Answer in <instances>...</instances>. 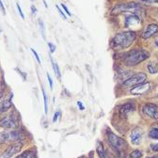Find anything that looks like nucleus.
<instances>
[{
    "mask_svg": "<svg viewBox=\"0 0 158 158\" xmlns=\"http://www.w3.org/2000/svg\"><path fill=\"white\" fill-rule=\"evenodd\" d=\"M135 38H136L135 32L132 31V30L118 33L112 39L111 46L115 50L126 49V48L130 47L133 44Z\"/></svg>",
    "mask_w": 158,
    "mask_h": 158,
    "instance_id": "nucleus-1",
    "label": "nucleus"
},
{
    "mask_svg": "<svg viewBox=\"0 0 158 158\" xmlns=\"http://www.w3.org/2000/svg\"><path fill=\"white\" fill-rule=\"evenodd\" d=\"M150 53L145 49H134L125 55L123 61L126 66H135L146 60L147 58L150 57Z\"/></svg>",
    "mask_w": 158,
    "mask_h": 158,
    "instance_id": "nucleus-2",
    "label": "nucleus"
},
{
    "mask_svg": "<svg viewBox=\"0 0 158 158\" xmlns=\"http://www.w3.org/2000/svg\"><path fill=\"white\" fill-rule=\"evenodd\" d=\"M26 138L23 132L18 130L3 131L0 132V145L6 144L7 142H21Z\"/></svg>",
    "mask_w": 158,
    "mask_h": 158,
    "instance_id": "nucleus-3",
    "label": "nucleus"
},
{
    "mask_svg": "<svg viewBox=\"0 0 158 158\" xmlns=\"http://www.w3.org/2000/svg\"><path fill=\"white\" fill-rule=\"evenodd\" d=\"M141 9V6L135 3V2H129V3H121L114 7V9L111 11V14L118 15L121 13H131V14H136Z\"/></svg>",
    "mask_w": 158,
    "mask_h": 158,
    "instance_id": "nucleus-4",
    "label": "nucleus"
},
{
    "mask_svg": "<svg viewBox=\"0 0 158 158\" xmlns=\"http://www.w3.org/2000/svg\"><path fill=\"white\" fill-rule=\"evenodd\" d=\"M147 74L145 73H137L127 78L126 80L123 83V87L125 89L128 88H134L139 84H142L146 81Z\"/></svg>",
    "mask_w": 158,
    "mask_h": 158,
    "instance_id": "nucleus-5",
    "label": "nucleus"
},
{
    "mask_svg": "<svg viewBox=\"0 0 158 158\" xmlns=\"http://www.w3.org/2000/svg\"><path fill=\"white\" fill-rule=\"evenodd\" d=\"M107 140H108V143L110 144V146L118 152L123 151L127 146L126 141L123 139V138L115 135L114 133H112L110 131L107 133Z\"/></svg>",
    "mask_w": 158,
    "mask_h": 158,
    "instance_id": "nucleus-6",
    "label": "nucleus"
},
{
    "mask_svg": "<svg viewBox=\"0 0 158 158\" xmlns=\"http://www.w3.org/2000/svg\"><path fill=\"white\" fill-rule=\"evenodd\" d=\"M19 125L20 124H19L18 118L13 115L4 117L0 120V127L4 128V129L14 130V129H17L19 127Z\"/></svg>",
    "mask_w": 158,
    "mask_h": 158,
    "instance_id": "nucleus-7",
    "label": "nucleus"
},
{
    "mask_svg": "<svg viewBox=\"0 0 158 158\" xmlns=\"http://www.w3.org/2000/svg\"><path fill=\"white\" fill-rule=\"evenodd\" d=\"M23 148L22 142H13L8 146V148L1 153L0 158H11L13 155L18 153Z\"/></svg>",
    "mask_w": 158,
    "mask_h": 158,
    "instance_id": "nucleus-8",
    "label": "nucleus"
},
{
    "mask_svg": "<svg viewBox=\"0 0 158 158\" xmlns=\"http://www.w3.org/2000/svg\"><path fill=\"white\" fill-rule=\"evenodd\" d=\"M142 112L144 115L152 120H158V106L151 103L144 104L142 106Z\"/></svg>",
    "mask_w": 158,
    "mask_h": 158,
    "instance_id": "nucleus-9",
    "label": "nucleus"
},
{
    "mask_svg": "<svg viewBox=\"0 0 158 158\" xmlns=\"http://www.w3.org/2000/svg\"><path fill=\"white\" fill-rule=\"evenodd\" d=\"M143 130L139 127H135L130 134V140L133 145H139L143 139Z\"/></svg>",
    "mask_w": 158,
    "mask_h": 158,
    "instance_id": "nucleus-10",
    "label": "nucleus"
},
{
    "mask_svg": "<svg viewBox=\"0 0 158 158\" xmlns=\"http://www.w3.org/2000/svg\"><path fill=\"white\" fill-rule=\"evenodd\" d=\"M151 88L152 87H151L150 83L144 82L142 84H139V85L132 88L130 89V94H132V95H144L151 89Z\"/></svg>",
    "mask_w": 158,
    "mask_h": 158,
    "instance_id": "nucleus-11",
    "label": "nucleus"
},
{
    "mask_svg": "<svg viewBox=\"0 0 158 158\" xmlns=\"http://www.w3.org/2000/svg\"><path fill=\"white\" fill-rule=\"evenodd\" d=\"M157 33H158V25H156V24H151V25H149L144 29V31L142 32L141 36H142L143 39L148 40V39L153 37Z\"/></svg>",
    "mask_w": 158,
    "mask_h": 158,
    "instance_id": "nucleus-12",
    "label": "nucleus"
},
{
    "mask_svg": "<svg viewBox=\"0 0 158 158\" xmlns=\"http://www.w3.org/2000/svg\"><path fill=\"white\" fill-rule=\"evenodd\" d=\"M12 98H13L12 93H10V95L5 98V100L2 102L1 106H0V112H6L12 106Z\"/></svg>",
    "mask_w": 158,
    "mask_h": 158,
    "instance_id": "nucleus-13",
    "label": "nucleus"
},
{
    "mask_svg": "<svg viewBox=\"0 0 158 158\" xmlns=\"http://www.w3.org/2000/svg\"><path fill=\"white\" fill-rule=\"evenodd\" d=\"M139 23H140L139 17H138L136 14H130L125 19V27H129L132 26H136Z\"/></svg>",
    "mask_w": 158,
    "mask_h": 158,
    "instance_id": "nucleus-14",
    "label": "nucleus"
},
{
    "mask_svg": "<svg viewBox=\"0 0 158 158\" xmlns=\"http://www.w3.org/2000/svg\"><path fill=\"white\" fill-rule=\"evenodd\" d=\"M135 109V106L134 103H127V104H124V105L121 107V109H120V114H121V116H123V117L124 116V117H125L127 114L133 112Z\"/></svg>",
    "mask_w": 158,
    "mask_h": 158,
    "instance_id": "nucleus-15",
    "label": "nucleus"
},
{
    "mask_svg": "<svg viewBox=\"0 0 158 158\" xmlns=\"http://www.w3.org/2000/svg\"><path fill=\"white\" fill-rule=\"evenodd\" d=\"M15 158H37V152L34 149H29L20 153Z\"/></svg>",
    "mask_w": 158,
    "mask_h": 158,
    "instance_id": "nucleus-16",
    "label": "nucleus"
},
{
    "mask_svg": "<svg viewBox=\"0 0 158 158\" xmlns=\"http://www.w3.org/2000/svg\"><path fill=\"white\" fill-rule=\"evenodd\" d=\"M96 152H97V153L99 155V158H106V152H105V149H104V145H103L102 142H98L97 143Z\"/></svg>",
    "mask_w": 158,
    "mask_h": 158,
    "instance_id": "nucleus-17",
    "label": "nucleus"
},
{
    "mask_svg": "<svg viewBox=\"0 0 158 158\" xmlns=\"http://www.w3.org/2000/svg\"><path fill=\"white\" fill-rule=\"evenodd\" d=\"M149 136L152 138V139L158 140V127L151 129V131L149 132Z\"/></svg>",
    "mask_w": 158,
    "mask_h": 158,
    "instance_id": "nucleus-18",
    "label": "nucleus"
},
{
    "mask_svg": "<svg viewBox=\"0 0 158 158\" xmlns=\"http://www.w3.org/2000/svg\"><path fill=\"white\" fill-rule=\"evenodd\" d=\"M147 69L150 73H156L158 71V65H154L153 63H149L147 65Z\"/></svg>",
    "mask_w": 158,
    "mask_h": 158,
    "instance_id": "nucleus-19",
    "label": "nucleus"
},
{
    "mask_svg": "<svg viewBox=\"0 0 158 158\" xmlns=\"http://www.w3.org/2000/svg\"><path fill=\"white\" fill-rule=\"evenodd\" d=\"M38 24H39V27H40V30H41V33L43 35V38L45 39V28H44V21L41 19L38 20Z\"/></svg>",
    "mask_w": 158,
    "mask_h": 158,
    "instance_id": "nucleus-20",
    "label": "nucleus"
},
{
    "mask_svg": "<svg viewBox=\"0 0 158 158\" xmlns=\"http://www.w3.org/2000/svg\"><path fill=\"white\" fill-rule=\"evenodd\" d=\"M52 61V66H53V69H54V72L56 73V75H57L58 78H61V73H60V70H59V67L56 63H55L53 60Z\"/></svg>",
    "mask_w": 158,
    "mask_h": 158,
    "instance_id": "nucleus-21",
    "label": "nucleus"
},
{
    "mask_svg": "<svg viewBox=\"0 0 158 158\" xmlns=\"http://www.w3.org/2000/svg\"><path fill=\"white\" fill-rule=\"evenodd\" d=\"M131 158H141L142 157V152L139 150H135L130 153Z\"/></svg>",
    "mask_w": 158,
    "mask_h": 158,
    "instance_id": "nucleus-22",
    "label": "nucleus"
},
{
    "mask_svg": "<svg viewBox=\"0 0 158 158\" xmlns=\"http://www.w3.org/2000/svg\"><path fill=\"white\" fill-rule=\"evenodd\" d=\"M43 95H44V111H45V114H47L48 112V106H47V96H46V93H45V90L43 88Z\"/></svg>",
    "mask_w": 158,
    "mask_h": 158,
    "instance_id": "nucleus-23",
    "label": "nucleus"
},
{
    "mask_svg": "<svg viewBox=\"0 0 158 158\" xmlns=\"http://www.w3.org/2000/svg\"><path fill=\"white\" fill-rule=\"evenodd\" d=\"M60 7L62 8V10H63L65 11V13H66V14H67L68 16H72V13H71V12L69 11V9L67 8V6H66L65 4L61 3V4H60Z\"/></svg>",
    "mask_w": 158,
    "mask_h": 158,
    "instance_id": "nucleus-24",
    "label": "nucleus"
},
{
    "mask_svg": "<svg viewBox=\"0 0 158 158\" xmlns=\"http://www.w3.org/2000/svg\"><path fill=\"white\" fill-rule=\"evenodd\" d=\"M56 10H58V12H59V14H60L61 15V17L64 19V20H67V16H66V14L64 13V11L60 9V8H59V6H56Z\"/></svg>",
    "mask_w": 158,
    "mask_h": 158,
    "instance_id": "nucleus-25",
    "label": "nucleus"
},
{
    "mask_svg": "<svg viewBox=\"0 0 158 158\" xmlns=\"http://www.w3.org/2000/svg\"><path fill=\"white\" fill-rule=\"evenodd\" d=\"M15 71H16L19 74H21V76H22V78H23V80H24V81L27 80V73H22V71L20 70V69H18V68H15Z\"/></svg>",
    "mask_w": 158,
    "mask_h": 158,
    "instance_id": "nucleus-26",
    "label": "nucleus"
},
{
    "mask_svg": "<svg viewBox=\"0 0 158 158\" xmlns=\"http://www.w3.org/2000/svg\"><path fill=\"white\" fill-rule=\"evenodd\" d=\"M151 147V150L154 152H158V143H152L150 145Z\"/></svg>",
    "mask_w": 158,
    "mask_h": 158,
    "instance_id": "nucleus-27",
    "label": "nucleus"
},
{
    "mask_svg": "<svg viewBox=\"0 0 158 158\" xmlns=\"http://www.w3.org/2000/svg\"><path fill=\"white\" fill-rule=\"evenodd\" d=\"M30 51L32 52V54L34 55V56H35V58L37 59V61H38V63H41V59H40V56H39V55H38V53L33 49V48H30Z\"/></svg>",
    "mask_w": 158,
    "mask_h": 158,
    "instance_id": "nucleus-28",
    "label": "nucleus"
},
{
    "mask_svg": "<svg viewBox=\"0 0 158 158\" xmlns=\"http://www.w3.org/2000/svg\"><path fill=\"white\" fill-rule=\"evenodd\" d=\"M48 47H49L50 53H55V51H56V45H55L54 44H52V43H48Z\"/></svg>",
    "mask_w": 158,
    "mask_h": 158,
    "instance_id": "nucleus-29",
    "label": "nucleus"
},
{
    "mask_svg": "<svg viewBox=\"0 0 158 158\" xmlns=\"http://www.w3.org/2000/svg\"><path fill=\"white\" fill-rule=\"evenodd\" d=\"M3 94H4V85L2 81H0V99L3 97Z\"/></svg>",
    "mask_w": 158,
    "mask_h": 158,
    "instance_id": "nucleus-30",
    "label": "nucleus"
},
{
    "mask_svg": "<svg viewBox=\"0 0 158 158\" xmlns=\"http://www.w3.org/2000/svg\"><path fill=\"white\" fill-rule=\"evenodd\" d=\"M16 6H17V10H18V11H19L20 15H21L22 19H25V15H24V13H23V11H22V9H21V7H20L19 3H17V4H16Z\"/></svg>",
    "mask_w": 158,
    "mask_h": 158,
    "instance_id": "nucleus-31",
    "label": "nucleus"
},
{
    "mask_svg": "<svg viewBox=\"0 0 158 158\" xmlns=\"http://www.w3.org/2000/svg\"><path fill=\"white\" fill-rule=\"evenodd\" d=\"M59 116H61V112L60 111H57V112L55 113V116H54V118H53V122L54 123H56L57 121V118H58Z\"/></svg>",
    "mask_w": 158,
    "mask_h": 158,
    "instance_id": "nucleus-32",
    "label": "nucleus"
},
{
    "mask_svg": "<svg viewBox=\"0 0 158 158\" xmlns=\"http://www.w3.org/2000/svg\"><path fill=\"white\" fill-rule=\"evenodd\" d=\"M47 75V79H48V82H49V85H50V89H53V80H52V77L49 73L46 74Z\"/></svg>",
    "mask_w": 158,
    "mask_h": 158,
    "instance_id": "nucleus-33",
    "label": "nucleus"
},
{
    "mask_svg": "<svg viewBox=\"0 0 158 158\" xmlns=\"http://www.w3.org/2000/svg\"><path fill=\"white\" fill-rule=\"evenodd\" d=\"M0 10H1V11L3 12V14L5 15L6 14V9L4 7V4L2 2V0H0Z\"/></svg>",
    "mask_w": 158,
    "mask_h": 158,
    "instance_id": "nucleus-34",
    "label": "nucleus"
},
{
    "mask_svg": "<svg viewBox=\"0 0 158 158\" xmlns=\"http://www.w3.org/2000/svg\"><path fill=\"white\" fill-rule=\"evenodd\" d=\"M77 106H78V107H79V109L80 110H84L85 109V106H83V104H82V102H80V101H77Z\"/></svg>",
    "mask_w": 158,
    "mask_h": 158,
    "instance_id": "nucleus-35",
    "label": "nucleus"
},
{
    "mask_svg": "<svg viewBox=\"0 0 158 158\" xmlns=\"http://www.w3.org/2000/svg\"><path fill=\"white\" fill-rule=\"evenodd\" d=\"M141 2H143V3H147V4H151V3H156V1L157 0H140Z\"/></svg>",
    "mask_w": 158,
    "mask_h": 158,
    "instance_id": "nucleus-36",
    "label": "nucleus"
},
{
    "mask_svg": "<svg viewBox=\"0 0 158 158\" xmlns=\"http://www.w3.org/2000/svg\"><path fill=\"white\" fill-rule=\"evenodd\" d=\"M30 9H31V11H32V14H36L37 13V9H36V7L34 6V5H32L31 7H30Z\"/></svg>",
    "mask_w": 158,
    "mask_h": 158,
    "instance_id": "nucleus-37",
    "label": "nucleus"
},
{
    "mask_svg": "<svg viewBox=\"0 0 158 158\" xmlns=\"http://www.w3.org/2000/svg\"><path fill=\"white\" fill-rule=\"evenodd\" d=\"M146 158H158V154H155V155H152V156H148Z\"/></svg>",
    "mask_w": 158,
    "mask_h": 158,
    "instance_id": "nucleus-38",
    "label": "nucleus"
},
{
    "mask_svg": "<svg viewBox=\"0 0 158 158\" xmlns=\"http://www.w3.org/2000/svg\"><path fill=\"white\" fill-rule=\"evenodd\" d=\"M44 6L47 8V4H46V1H45V0H44Z\"/></svg>",
    "mask_w": 158,
    "mask_h": 158,
    "instance_id": "nucleus-39",
    "label": "nucleus"
},
{
    "mask_svg": "<svg viewBox=\"0 0 158 158\" xmlns=\"http://www.w3.org/2000/svg\"><path fill=\"white\" fill-rule=\"evenodd\" d=\"M156 3H157V4H158V0H157V1H156Z\"/></svg>",
    "mask_w": 158,
    "mask_h": 158,
    "instance_id": "nucleus-40",
    "label": "nucleus"
},
{
    "mask_svg": "<svg viewBox=\"0 0 158 158\" xmlns=\"http://www.w3.org/2000/svg\"><path fill=\"white\" fill-rule=\"evenodd\" d=\"M89 158H93V157H92V156H90V157H89Z\"/></svg>",
    "mask_w": 158,
    "mask_h": 158,
    "instance_id": "nucleus-41",
    "label": "nucleus"
}]
</instances>
